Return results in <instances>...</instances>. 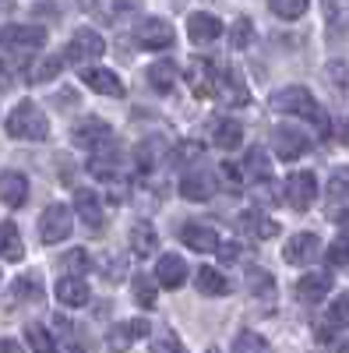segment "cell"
Instances as JSON below:
<instances>
[{"label": "cell", "instance_id": "cell-1", "mask_svg": "<svg viewBox=\"0 0 349 353\" xmlns=\"http://www.w3.org/2000/svg\"><path fill=\"white\" fill-rule=\"evenodd\" d=\"M4 128H8V134L18 138V141H46V138H50V121H46L43 106L32 103V99H21V103L11 110V117H8Z\"/></svg>", "mask_w": 349, "mask_h": 353}, {"label": "cell", "instance_id": "cell-2", "mask_svg": "<svg viewBox=\"0 0 349 353\" xmlns=\"http://www.w3.org/2000/svg\"><path fill=\"white\" fill-rule=\"evenodd\" d=\"M268 103H272V110H279V113H297V117H307V121H314L317 128H321V134H328V117H325V110L317 106V99L307 92L304 85L279 88V92H275Z\"/></svg>", "mask_w": 349, "mask_h": 353}, {"label": "cell", "instance_id": "cell-3", "mask_svg": "<svg viewBox=\"0 0 349 353\" xmlns=\"http://www.w3.org/2000/svg\"><path fill=\"white\" fill-rule=\"evenodd\" d=\"M317 198V176L310 170H300V173H289L286 184H282V201L289 205V209L297 212H307L310 205Z\"/></svg>", "mask_w": 349, "mask_h": 353}, {"label": "cell", "instance_id": "cell-4", "mask_svg": "<svg viewBox=\"0 0 349 353\" xmlns=\"http://www.w3.org/2000/svg\"><path fill=\"white\" fill-rule=\"evenodd\" d=\"M106 53V43L103 36L96 32V28H78V32L71 36V43L64 46V57H67V64H96L99 57Z\"/></svg>", "mask_w": 349, "mask_h": 353}, {"label": "cell", "instance_id": "cell-5", "mask_svg": "<svg viewBox=\"0 0 349 353\" xmlns=\"http://www.w3.org/2000/svg\"><path fill=\"white\" fill-rule=\"evenodd\" d=\"M173 39H177V32H173V25L162 21V18H145L134 28V43L141 50H166V46H173Z\"/></svg>", "mask_w": 349, "mask_h": 353}, {"label": "cell", "instance_id": "cell-6", "mask_svg": "<svg viewBox=\"0 0 349 353\" xmlns=\"http://www.w3.org/2000/svg\"><path fill=\"white\" fill-rule=\"evenodd\" d=\"M71 212H67V205H50V209L43 212L39 219V241L43 244H61L71 237Z\"/></svg>", "mask_w": 349, "mask_h": 353}, {"label": "cell", "instance_id": "cell-7", "mask_svg": "<svg viewBox=\"0 0 349 353\" xmlns=\"http://www.w3.org/2000/svg\"><path fill=\"white\" fill-rule=\"evenodd\" d=\"M0 46H8V50H43L46 46V28L43 25H8V28H0Z\"/></svg>", "mask_w": 349, "mask_h": 353}, {"label": "cell", "instance_id": "cell-8", "mask_svg": "<svg viewBox=\"0 0 349 353\" xmlns=\"http://www.w3.org/2000/svg\"><path fill=\"white\" fill-rule=\"evenodd\" d=\"M71 141L78 145V149H92L96 152V149H103L106 141H113V131H109L106 121H99V117H85V121L74 124Z\"/></svg>", "mask_w": 349, "mask_h": 353}, {"label": "cell", "instance_id": "cell-9", "mask_svg": "<svg viewBox=\"0 0 349 353\" xmlns=\"http://www.w3.org/2000/svg\"><path fill=\"white\" fill-rule=\"evenodd\" d=\"M272 149H275L279 159L293 163V159H300L310 149V138L304 131H297V128H275L272 131Z\"/></svg>", "mask_w": 349, "mask_h": 353}, {"label": "cell", "instance_id": "cell-10", "mask_svg": "<svg viewBox=\"0 0 349 353\" xmlns=\"http://www.w3.org/2000/svg\"><path fill=\"white\" fill-rule=\"evenodd\" d=\"M215 96L222 106H247L251 103V88L244 85V78L237 71H219L215 78Z\"/></svg>", "mask_w": 349, "mask_h": 353}, {"label": "cell", "instance_id": "cell-11", "mask_svg": "<svg viewBox=\"0 0 349 353\" xmlns=\"http://www.w3.org/2000/svg\"><path fill=\"white\" fill-rule=\"evenodd\" d=\"M282 258L289 265H310V261L321 258V241H317L314 233H297V237H289Z\"/></svg>", "mask_w": 349, "mask_h": 353}, {"label": "cell", "instance_id": "cell-12", "mask_svg": "<svg viewBox=\"0 0 349 353\" xmlns=\"http://www.w3.org/2000/svg\"><path fill=\"white\" fill-rule=\"evenodd\" d=\"M187 85H191L194 99L215 96V68L209 61H201V57H194V61L187 64Z\"/></svg>", "mask_w": 349, "mask_h": 353}, {"label": "cell", "instance_id": "cell-13", "mask_svg": "<svg viewBox=\"0 0 349 353\" xmlns=\"http://www.w3.org/2000/svg\"><path fill=\"white\" fill-rule=\"evenodd\" d=\"M187 36H191L194 46H205V43H212V39L222 36V21L215 14H209V11H194L187 18Z\"/></svg>", "mask_w": 349, "mask_h": 353}, {"label": "cell", "instance_id": "cell-14", "mask_svg": "<svg viewBox=\"0 0 349 353\" xmlns=\"http://www.w3.org/2000/svg\"><path fill=\"white\" fill-rule=\"evenodd\" d=\"M180 241H184V248H191V251H198V254L219 251V233H215L212 226H205V223H187V226L180 230Z\"/></svg>", "mask_w": 349, "mask_h": 353}, {"label": "cell", "instance_id": "cell-15", "mask_svg": "<svg viewBox=\"0 0 349 353\" xmlns=\"http://www.w3.org/2000/svg\"><path fill=\"white\" fill-rule=\"evenodd\" d=\"M332 290V272H307L297 279V301L304 304H321Z\"/></svg>", "mask_w": 349, "mask_h": 353}, {"label": "cell", "instance_id": "cell-16", "mask_svg": "<svg viewBox=\"0 0 349 353\" xmlns=\"http://www.w3.org/2000/svg\"><path fill=\"white\" fill-rule=\"evenodd\" d=\"M81 81L89 85L92 92H99V96H124V81L116 78V71H109V68H85Z\"/></svg>", "mask_w": 349, "mask_h": 353}, {"label": "cell", "instance_id": "cell-17", "mask_svg": "<svg viewBox=\"0 0 349 353\" xmlns=\"http://www.w3.org/2000/svg\"><path fill=\"white\" fill-rule=\"evenodd\" d=\"M156 279L166 290H180L187 283V261L180 254H162L159 265H156Z\"/></svg>", "mask_w": 349, "mask_h": 353}, {"label": "cell", "instance_id": "cell-18", "mask_svg": "<svg viewBox=\"0 0 349 353\" xmlns=\"http://www.w3.org/2000/svg\"><path fill=\"white\" fill-rule=\"evenodd\" d=\"M25 198H28L25 173H18V170H4V173H0V201H4L8 209H21Z\"/></svg>", "mask_w": 349, "mask_h": 353}, {"label": "cell", "instance_id": "cell-19", "mask_svg": "<svg viewBox=\"0 0 349 353\" xmlns=\"http://www.w3.org/2000/svg\"><path fill=\"white\" fill-rule=\"evenodd\" d=\"M56 301H61L64 307H85L89 304V283H85L81 276H74V272H67L61 283H56Z\"/></svg>", "mask_w": 349, "mask_h": 353}, {"label": "cell", "instance_id": "cell-20", "mask_svg": "<svg viewBox=\"0 0 349 353\" xmlns=\"http://www.w3.org/2000/svg\"><path fill=\"white\" fill-rule=\"evenodd\" d=\"M74 212H78V219H85V226H92V230L103 226V201H99V194L89 191V188H78V194H74Z\"/></svg>", "mask_w": 349, "mask_h": 353}, {"label": "cell", "instance_id": "cell-21", "mask_svg": "<svg viewBox=\"0 0 349 353\" xmlns=\"http://www.w3.org/2000/svg\"><path fill=\"white\" fill-rule=\"evenodd\" d=\"M39 301H43V279H39L36 272L18 276V279H14V286H11L8 304H39Z\"/></svg>", "mask_w": 349, "mask_h": 353}, {"label": "cell", "instance_id": "cell-22", "mask_svg": "<svg viewBox=\"0 0 349 353\" xmlns=\"http://www.w3.org/2000/svg\"><path fill=\"white\" fill-rule=\"evenodd\" d=\"M149 85H152V92H159V96H166V92H173V85H177V78H180V68L173 64V61H156L152 68H149Z\"/></svg>", "mask_w": 349, "mask_h": 353}, {"label": "cell", "instance_id": "cell-23", "mask_svg": "<svg viewBox=\"0 0 349 353\" xmlns=\"http://www.w3.org/2000/svg\"><path fill=\"white\" fill-rule=\"evenodd\" d=\"M159 248V233H156V226L152 223H134L131 226V251H134V258H149L152 251Z\"/></svg>", "mask_w": 349, "mask_h": 353}, {"label": "cell", "instance_id": "cell-24", "mask_svg": "<svg viewBox=\"0 0 349 353\" xmlns=\"http://www.w3.org/2000/svg\"><path fill=\"white\" fill-rule=\"evenodd\" d=\"M212 188H215V181L209 173H187V176H180V198H187V201H209Z\"/></svg>", "mask_w": 349, "mask_h": 353}, {"label": "cell", "instance_id": "cell-25", "mask_svg": "<svg viewBox=\"0 0 349 353\" xmlns=\"http://www.w3.org/2000/svg\"><path fill=\"white\" fill-rule=\"evenodd\" d=\"M194 286L205 293V297H226V293H229V279L219 269H209V265L194 272Z\"/></svg>", "mask_w": 349, "mask_h": 353}, {"label": "cell", "instance_id": "cell-26", "mask_svg": "<svg viewBox=\"0 0 349 353\" xmlns=\"http://www.w3.org/2000/svg\"><path fill=\"white\" fill-rule=\"evenodd\" d=\"M0 258H4V261H21V258H25L21 233H18V226H14L11 219L0 223Z\"/></svg>", "mask_w": 349, "mask_h": 353}, {"label": "cell", "instance_id": "cell-27", "mask_svg": "<svg viewBox=\"0 0 349 353\" xmlns=\"http://www.w3.org/2000/svg\"><path fill=\"white\" fill-rule=\"evenodd\" d=\"M131 293H134V304L138 307H156V297H159V279L149 276V272H138L131 279Z\"/></svg>", "mask_w": 349, "mask_h": 353}, {"label": "cell", "instance_id": "cell-28", "mask_svg": "<svg viewBox=\"0 0 349 353\" xmlns=\"http://www.w3.org/2000/svg\"><path fill=\"white\" fill-rule=\"evenodd\" d=\"M244 173H247V181H254V184H261V181H268V176H272V163H268V156H265V149H261V145L247 149Z\"/></svg>", "mask_w": 349, "mask_h": 353}, {"label": "cell", "instance_id": "cell-29", "mask_svg": "<svg viewBox=\"0 0 349 353\" xmlns=\"http://www.w3.org/2000/svg\"><path fill=\"white\" fill-rule=\"evenodd\" d=\"M212 141L229 152V149H237V145L244 141V128L237 121H215L212 124Z\"/></svg>", "mask_w": 349, "mask_h": 353}, {"label": "cell", "instance_id": "cell-30", "mask_svg": "<svg viewBox=\"0 0 349 353\" xmlns=\"http://www.w3.org/2000/svg\"><path fill=\"white\" fill-rule=\"evenodd\" d=\"M247 286H251V293L257 301H275V279H272V272L268 269H251L247 272Z\"/></svg>", "mask_w": 349, "mask_h": 353}, {"label": "cell", "instance_id": "cell-31", "mask_svg": "<svg viewBox=\"0 0 349 353\" xmlns=\"http://www.w3.org/2000/svg\"><path fill=\"white\" fill-rule=\"evenodd\" d=\"M268 8H272V14L282 18V21H297V18L307 14L310 0H268Z\"/></svg>", "mask_w": 349, "mask_h": 353}, {"label": "cell", "instance_id": "cell-32", "mask_svg": "<svg viewBox=\"0 0 349 353\" xmlns=\"http://www.w3.org/2000/svg\"><path fill=\"white\" fill-rule=\"evenodd\" d=\"M254 43V25H251V18H237L233 21V28H229V46L233 50H247Z\"/></svg>", "mask_w": 349, "mask_h": 353}, {"label": "cell", "instance_id": "cell-33", "mask_svg": "<svg viewBox=\"0 0 349 353\" xmlns=\"http://www.w3.org/2000/svg\"><path fill=\"white\" fill-rule=\"evenodd\" d=\"M64 61H67V57H43V61L28 71V81H50V78H56L61 68H64Z\"/></svg>", "mask_w": 349, "mask_h": 353}, {"label": "cell", "instance_id": "cell-34", "mask_svg": "<svg viewBox=\"0 0 349 353\" xmlns=\"http://www.w3.org/2000/svg\"><path fill=\"white\" fill-rule=\"evenodd\" d=\"M89 11H92L99 21L116 25V18H120V11H124V0H89Z\"/></svg>", "mask_w": 349, "mask_h": 353}, {"label": "cell", "instance_id": "cell-35", "mask_svg": "<svg viewBox=\"0 0 349 353\" xmlns=\"http://www.w3.org/2000/svg\"><path fill=\"white\" fill-rule=\"evenodd\" d=\"M61 265H64L67 272H74V276H85V272L92 269V258H89V251H85V248H71V251L61 258Z\"/></svg>", "mask_w": 349, "mask_h": 353}, {"label": "cell", "instance_id": "cell-36", "mask_svg": "<svg viewBox=\"0 0 349 353\" xmlns=\"http://www.w3.org/2000/svg\"><path fill=\"white\" fill-rule=\"evenodd\" d=\"M328 325L332 329H349V293H339V297L328 304Z\"/></svg>", "mask_w": 349, "mask_h": 353}, {"label": "cell", "instance_id": "cell-37", "mask_svg": "<svg viewBox=\"0 0 349 353\" xmlns=\"http://www.w3.org/2000/svg\"><path fill=\"white\" fill-rule=\"evenodd\" d=\"M328 198L332 201H349V166H339L328 176Z\"/></svg>", "mask_w": 349, "mask_h": 353}, {"label": "cell", "instance_id": "cell-38", "mask_svg": "<svg viewBox=\"0 0 349 353\" xmlns=\"http://www.w3.org/2000/svg\"><path fill=\"white\" fill-rule=\"evenodd\" d=\"M219 181H222L229 191H240V184L247 181V173H244V166H237V163L222 159V163H219Z\"/></svg>", "mask_w": 349, "mask_h": 353}, {"label": "cell", "instance_id": "cell-39", "mask_svg": "<svg viewBox=\"0 0 349 353\" xmlns=\"http://www.w3.org/2000/svg\"><path fill=\"white\" fill-rule=\"evenodd\" d=\"M244 223H247V226L254 230V237H257V241H272L275 233H279V226H275L272 219L257 216V212H247V216H244Z\"/></svg>", "mask_w": 349, "mask_h": 353}, {"label": "cell", "instance_id": "cell-40", "mask_svg": "<svg viewBox=\"0 0 349 353\" xmlns=\"http://www.w3.org/2000/svg\"><path fill=\"white\" fill-rule=\"evenodd\" d=\"M25 343L32 346V350H53V346H56L53 336H50L43 325H36V321H32V325H25Z\"/></svg>", "mask_w": 349, "mask_h": 353}, {"label": "cell", "instance_id": "cell-41", "mask_svg": "<svg viewBox=\"0 0 349 353\" xmlns=\"http://www.w3.org/2000/svg\"><path fill=\"white\" fill-rule=\"evenodd\" d=\"M328 265L332 269H349V237H339L335 244H328Z\"/></svg>", "mask_w": 349, "mask_h": 353}, {"label": "cell", "instance_id": "cell-42", "mask_svg": "<svg viewBox=\"0 0 349 353\" xmlns=\"http://www.w3.org/2000/svg\"><path fill=\"white\" fill-rule=\"evenodd\" d=\"M201 156H205V149H201L198 141H184L177 152H173V159H177V166H191V163H201Z\"/></svg>", "mask_w": 349, "mask_h": 353}, {"label": "cell", "instance_id": "cell-43", "mask_svg": "<svg viewBox=\"0 0 349 353\" xmlns=\"http://www.w3.org/2000/svg\"><path fill=\"white\" fill-rule=\"evenodd\" d=\"M233 350H268V339L257 336V332H237V339H233Z\"/></svg>", "mask_w": 349, "mask_h": 353}, {"label": "cell", "instance_id": "cell-44", "mask_svg": "<svg viewBox=\"0 0 349 353\" xmlns=\"http://www.w3.org/2000/svg\"><path fill=\"white\" fill-rule=\"evenodd\" d=\"M325 11L332 25H349V0H325Z\"/></svg>", "mask_w": 349, "mask_h": 353}, {"label": "cell", "instance_id": "cell-45", "mask_svg": "<svg viewBox=\"0 0 349 353\" xmlns=\"http://www.w3.org/2000/svg\"><path fill=\"white\" fill-rule=\"evenodd\" d=\"M156 159H159V145L141 141V145H138V166H141V170H152Z\"/></svg>", "mask_w": 349, "mask_h": 353}, {"label": "cell", "instance_id": "cell-46", "mask_svg": "<svg viewBox=\"0 0 349 353\" xmlns=\"http://www.w3.org/2000/svg\"><path fill=\"white\" fill-rule=\"evenodd\" d=\"M103 272H106V283H120L124 279V258H103Z\"/></svg>", "mask_w": 349, "mask_h": 353}, {"label": "cell", "instance_id": "cell-47", "mask_svg": "<svg viewBox=\"0 0 349 353\" xmlns=\"http://www.w3.org/2000/svg\"><path fill=\"white\" fill-rule=\"evenodd\" d=\"M219 258H222V261H237V258H240V244H237V241L219 244Z\"/></svg>", "mask_w": 349, "mask_h": 353}, {"label": "cell", "instance_id": "cell-48", "mask_svg": "<svg viewBox=\"0 0 349 353\" xmlns=\"http://www.w3.org/2000/svg\"><path fill=\"white\" fill-rule=\"evenodd\" d=\"M14 85V68L11 61H0V88H11Z\"/></svg>", "mask_w": 349, "mask_h": 353}, {"label": "cell", "instance_id": "cell-49", "mask_svg": "<svg viewBox=\"0 0 349 353\" xmlns=\"http://www.w3.org/2000/svg\"><path fill=\"white\" fill-rule=\"evenodd\" d=\"M21 346L14 343V339H0V353H18Z\"/></svg>", "mask_w": 349, "mask_h": 353}, {"label": "cell", "instance_id": "cell-50", "mask_svg": "<svg viewBox=\"0 0 349 353\" xmlns=\"http://www.w3.org/2000/svg\"><path fill=\"white\" fill-rule=\"evenodd\" d=\"M335 223H339L342 230H349V209H342V212H335Z\"/></svg>", "mask_w": 349, "mask_h": 353}]
</instances>
